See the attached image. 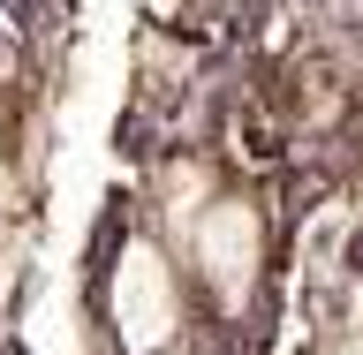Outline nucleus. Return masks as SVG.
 I'll return each instance as SVG.
<instances>
[{
    "label": "nucleus",
    "instance_id": "obj_1",
    "mask_svg": "<svg viewBox=\"0 0 363 355\" xmlns=\"http://www.w3.org/2000/svg\"><path fill=\"white\" fill-rule=\"evenodd\" d=\"M174 242L189 249V272L204 280V295L220 310H242V295L265 272V220H257V204L250 197H204Z\"/></svg>",
    "mask_w": 363,
    "mask_h": 355
},
{
    "label": "nucleus",
    "instance_id": "obj_2",
    "mask_svg": "<svg viewBox=\"0 0 363 355\" xmlns=\"http://www.w3.org/2000/svg\"><path fill=\"white\" fill-rule=\"evenodd\" d=\"M113 333L129 340V348H144V355L182 333V280H174V265H167V249L144 242V235H136V242L121 249V265H113Z\"/></svg>",
    "mask_w": 363,
    "mask_h": 355
}]
</instances>
